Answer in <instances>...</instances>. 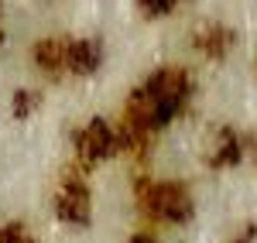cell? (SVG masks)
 Wrapping results in <instances>:
<instances>
[{
	"mask_svg": "<svg viewBox=\"0 0 257 243\" xmlns=\"http://www.w3.org/2000/svg\"><path fill=\"white\" fill-rule=\"evenodd\" d=\"M134 199H138L141 212L148 219H155L161 226H182L192 219L196 202H192V192L182 182L172 178H158V182H138L134 185Z\"/></svg>",
	"mask_w": 257,
	"mask_h": 243,
	"instance_id": "obj_1",
	"label": "cell"
},
{
	"mask_svg": "<svg viewBox=\"0 0 257 243\" xmlns=\"http://www.w3.org/2000/svg\"><path fill=\"white\" fill-rule=\"evenodd\" d=\"M72 147H76V154H79L82 161L99 164V161H106V158H113L120 147H127V141H123V130H120L117 123L103 120V117H89L72 134Z\"/></svg>",
	"mask_w": 257,
	"mask_h": 243,
	"instance_id": "obj_2",
	"label": "cell"
},
{
	"mask_svg": "<svg viewBox=\"0 0 257 243\" xmlns=\"http://www.w3.org/2000/svg\"><path fill=\"white\" fill-rule=\"evenodd\" d=\"M52 205H55V216H59L62 223L86 226L89 216H93V188H89V182L82 178L79 171H65L59 188H55Z\"/></svg>",
	"mask_w": 257,
	"mask_h": 243,
	"instance_id": "obj_3",
	"label": "cell"
},
{
	"mask_svg": "<svg viewBox=\"0 0 257 243\" xmlns=\"http://www.w3.org/2000/svg\"><path fill=\"white\" fill-rule=\"evenodd\" d=\"M0 243H38L28 223H4L0 226Z\"/></svg>",
	"mask_w": 257,
	"mask_h": 243,
	"instance_id": "obj_4",
	"label": "cell"
},
{
	"mask_svg": "<svg viewBox=\"0 0 257 243\" xmlns=\"http://www.w3.org/2000/svg\"><path fill=\"white\" fill-rule=\"evenodd\" d=\"M178 4H182V0H138V7L148 18H168V14L178 11Z\"/></svg>",
	"mask_w": 257,
	"mask_h": 243,
	"instance_id": "obj_5",
	"label": "cell"
},
{
	"mask_svg": "<svg viewBox=\"0 0 257 243\" xmlns=\"http://www.w3.org/2000/svg\"><path fill=\"white\" fill-rule=\"evenodd\" d=\"M127 243H158V236H155V233H148V229H141V233H134Z\"/></svg>",
	"mask_w": 257,
	"mask_h": 243,
	"instance_id": "obj_6",
	"label": "cell"
},
{
	"mask_svg": "<svg viewBox=\"0 0 257 243\" xmlns=\"http://www.w3.org/2000/svg\"><path fill=\"white\" fill-rule=\"evenodd\" d=\"M0 41H4V11H0Z\"/></svg>",
	"mask_w": 257,
	"mask_h": 243,
	"instance_id": "obj_7",
	"label": "cell"
}]
</instances>
